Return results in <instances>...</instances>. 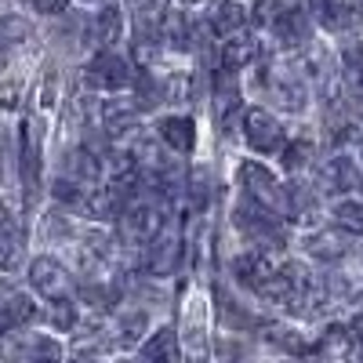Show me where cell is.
Instances as JSON below:
<instances>
[{
  "mask_svg": "<svg viewBox=\"0 0 363 363\" xmlns=\"http://www.w3.org/2000/svg\"><path fill=\"white\" fill-rule=\"evenodd\" d=\"M244 138L258 157H284V149H287L284 124L265 109H247L244 113Z\"/></svg>",
  "mask_w": 363,
  "mask_h": 363,
  "instance_id": "6da1fadb",
  "label": "cell"
},
{
  "mask_svg": "<svg viewBox=\"0 0 363 363\" xmlns=\"http://www.w3.org/2000/svg\"><path fill=\"white\" fill-rule=\"evenodd\" d=\"M29 284H33V291L48 301H62L73 294V277L69 269L58 262V258H37L33 265H29Z\"/></svg>",
  "mask_w": 363,
  "mask_h": 363,
  "instance_id": "7a4b0ae2",
  "label": "cell"
},
{
  "mask_svg": "<svg viewBox=\"0 0 363 363\" xmlns=\"http://www.w3.org/2000/svg\"><path fill=\"white\" fill-rule=\"evenodd\" d=\"M240 178H244L247 196H251V200H258L262 207H269L272 215H280V211H287V207H291V196L284 193V186H280V182L272 178L262 164H244V167H240Z\"/></svg>",
  "mask_w": 363,
  "mask_h": 363,
  "instance_id": "3957f363",
  "label": "cell"
},
{
  "mask_svg": "<svg viewBox=\"0 0 363 363\" xmlns=\"http://www.w3.org/2000/svg\"><path fill=\"white\" fill-rule=\"evenodd\" d=\"M84 77H87V84L95 87V91H124L131 84V66L116 51H99L87 62V73Z\"/></svg>",
  "mask_w": 363,
  "mask_h": 363,
  "instance_id": "277c9868",
  "label": "cell"
},
{
  "mask_svg": "<svg viewBox=\"0 0 363 363\" xmlns=\"http://www.w3.org/2000/svg\"><path fill=\"white\" fill-rule=\"evenodd\" d=\"M128 11H131V22L138 29V40L160 44L164 26L171 18V4H167V0H128Z\"/></svg>",
  "mask_w": 363,
  "mask_h": 363,
  "instance_id": "5b68a950",
  "label": "cell"
},
{
  "mask_svg": "<svg viewBox=\"0 0 363 363\" xmlns=\"http://www.w3.org/2000/svg\"><path fill=\"white\" fill-rule=\"evenodd\" d=\"M247 22V11L244 4H236V0H207V8H203V26L215 33L218 40L240 33Z\"/></svg>",
  "mask_w": 363,
  "mask_h": 363,
  "instance_id": "8992f818",
  "label": "cell"
},
{
  "mask_svg": "<svg viewBox=\"0 0 363 363\" xmlns=\"http://www.w3.org/2000/svg\"><path fill=\"white\" fill-rule=\"evenodd\" d=\"M22 186H26V196L33 200L37 186H40V124L37 120H26L22 124Z\"/></svg>",
  "mask_w": 363,
  "mask_h": 363,
  "instance_id": "52a82bcc",
  "label": "cell"
},
{
  "mask_svg": "<svg viewBox=\"0 0 363 363\" xmlns=\"http://www.w3.org/2000/svg\"><path fill=\"white\" fill-rule=\"evenodd\" d=\"M258 55H262L258 33H233V37H225L222 48H218V62H222V69H233V73H236L240 66L255 62Z\"/></svg>",
  "mask_w": 363,
  "mask_h": 363,
  "instance_id": "ba28073f",
  "label": "cell"
},
{
  "mask_svg": "<svg viewBox=\"0 0 363 363\" xmlns=\"http://www.w3.org/2000/svg\"><path fill=\"white\" fill-rule=\"evenodd\" d=\"M272 29V37H277V44L284 48H298V44H306L309 40V15L301 11V8H284L280 18L269 26Z\"/></svg>",
  "mask_w": 363,
  "mask_h": 363,
  "instance_id": "9c48e42d",
  "label": "cell"
},
{
  "mask_svg": "<svg viewBox=\"0 0 363 363\" xmlns=\"http://www.w3.org/2000/svg\"><path fill=\"white\" fill-rule=\"evenodd\" d=\"M233 272H236V280L244 284V287L258 291L272 277V272H277V262H272L269 255H262V251H251V255H240L233 262Z\"/></svg>",
  "mask_w": 363,
  "mask_h": 363,
  "instance_id": "30bf717a",
  "label": "cell"
},
{
  "mask_svg": "<svg viewBox=\"0 0 363 363\" xmlns=\"http://www.w3.org/2000/svg\"><path fill=\"white\" fill-rule=\"evenodd\" d=\"M26 258V236L11 218H0V269L15 272Z\"/></svg>",
  "mask_w": 363,
  "mask_h": 363,
  "instance_id": "8fae6325",
  "label": "cell"
},
{
  "mask_svg": "<svg viewBox=\"0 0 363 363\" xmlns=\"http://www.w3.org/2000/svg\"><path fill=\"white\" fill-rule=\"evenodd\" d=\"M160 138L167 142V149H174V153H189L193 149V120L189 116H164L160 120Z\"/></svg>",
  "mask_w": 363,
  "mask_h": 363,
  "instance_id": "7c38bea8",
  "label": "cell"
},
{
  "mask_svg": "<svg viewBox=\"0 0 363 363\" xmlns=\"http://www.w3.org/2000/svg\"><path fill=\"white\" fill-rule=\"evenodd\" d=\"M135 363H178V345H174V330H157L142 349H138V359Z\"/></svg>",
  "mask_w": 363,
  "mask_h": 363,
  "instance_id": "4fadbf2b",
  "label": "cell"
},
{
  "mask_svg": "<svg viewBox=\"0 0 363 363\" xmlns=\"http://www.w3.org/2000/svg\"><path fill=\"white\" fill-rule=\"evenodd\" d=\"M215 109H218V124H233V116L240 113V91H236L233 69H222L215 84Z\"/></svg>",
  "mask_w": 363,
  "mask_h": 363,
  "instance_id": "5bb4252c",
  "label": "cell"
},
{
  "mask_svg": "<svg viewBox=\"0 0 363 363\" xmlns=\"http://www.w3.org/2000/svg\"><path fill=\"white\" fill-rule=\"evenodd\" d=\"M37 313V306L29 301L26 294H11L8 301H0V335H8V330H18L22 323H29Z\"/></svg>",
  "mask_w": 363,
  "mask_h": 363,
  "instance_id": "9a60e30c",
  "label": "cell"
},
{
  "mask_svg": "<svg viewBox=\"0 0 363 363\" xmlns=\"http://www.w3.org/2000/svg\"><path fill=\"white\" fill-rule=\"evenodd\" d=\"M323 178H327V186L330 189H338V193H349L356 182H359V171L349 157H335L327 167H323Z\"/></svg>",
  "mask_w": 363,
  "mask_h": 363,
  "instance_id": "2e32d148",
  "label": "cell"
},
{
  "mask_svg": "<svg viewBox=\"0 0 363 363\" xmlns=\"http://www.w3.org/2000/svg\"><path fill=\"white\" fill-rule=\"evenodd\" d=\"M320 22L330 29V33H345V29H352V22H356V11L349 4H338V0H323Z\"/></svg>",
  "mask_w": 363,
  "mask_h": 363,
  "instance_id": "e0dca14e",
  "label": "cell"
},
{
  "mask_svg": "<svg viewBox=\"0 0 363 363\" xmlns=\"http://www.w3.org/2000/svg\"><path fill=\"white\" fill-rule=\"evenodd\" d=\"M265 342H272V345H280L284 352H294V356H301L309 345H306V338L298 335V330H291V327H265Z\"/></svg>",
  "mask_w": 363,
  "mask_h": 363,
  "instance_id": "ac0fdd59",
  "label": "cell"
},
{
  "mask_svg": "<svg viewBox=\"0 0 363 363\" xmlns=\"http://www.w3.org/2000/svg\"><path fill=\"white\" fill-rule=\"evenodd\" d=\"M160 99H164V102H174V106L189 102V99H193V80H189L186 73H171V77L160 84Z\"/></svg>",
  "mask_w": 363,
  "mask_h": 363,
  "instance_id": "d6986e66",
  "label": "cell"
},
{
  "mask_svg": "<svg viewBox=\"0 0 363 363\" xmlns=\"http://www.w3.org/2000/svg\"><path fill=\"white\" fill-rule=\"evenodd\" d=\"M142 330H145V316H142V313H128L124 320H120V327H116V338H113V345H120V349H131V345L142 338Z\"/></svg>",
  "mask_w": 363,
  "mask_h": 363,
  "instance_id": "ffe728a7",
  "label": "cell"
},
{
  "mask_svg": "<svg viewBox=\"0 0 363 363\" xmlns=\"http://www.w3.org/2000/svg\"><path fill=\"white\" fill-rule=\"evenodd\" d=\"M335 222L345 233H363V203L359 200H342L335 207Z\"/></svg>",
  "mask_w": 363,
  "mask_h": 363,
  "instance_id": "44dd1931",
  "label": "cell"
},
{
  "mask_svg": "<svg viewBox=\"0 0 363 363\" xmlns=\"http://www.w3.org/2000/svg\"><path fill=\"white\" fill-rule=\"evenodd\" d=\"M48 320H51V327H58V330H73V327H77V306H73L69 298L48 301Z\"/></svg>",
  "mask_w": 363,
  "mask_h": 363,
  "instance_id": "7402d4cb",
  "label": "cell"
},
{
  "mask_svg": "<svg viewBox=\"0 0 363 363\" xmlns=\"http://www.w3.org/2000/svg\"><path fill=\"white\" fill-rule=\"evenodd\" d=\"M280 11H284V0H258L251 18H255V26H272L280 18Z\"/></svg>",
  "mask_w": 363,
  "mask_h": 363,
  "instance_id": "603a6c76",
  "label": "cell"
},
{
  "mask_svg": "<svg viewBox=\"0 0 363 363\" xmlns=\"http://www.w3.org/2000/svg\"><path fill=\"white\" fill-rule=\"evenodd\" d=\"M116 33H120V11H116V8H106V11L99 15V40H102V44H113Z\"/></svg>",
  "mask_w": 363,
  "mask_h": 363,
  "instance_id": "cb8c5ba5",
  "label": "cell"
},
{
  "mask_svg": "<svg viewBox=\"0 0 363 363\" xmlns=\"http://www.w3.org/2000/svg\"><path fill=\"white\" fill-rule=\"evenodd\" d=\"M342 58H345V69H349L352 77H363V40H359V44H349Z\"/></svg>",
  "mask_w": 363,
  "mask_h": 363,
  "instance_id": "d4e9b609",
  "label": "cell"
},
{
  "mask_svg": "<svg viewBox=\"0 0 363 363\" xmlns=\"http://www.w3.org/2000/svg\"><path fill=\"white\" fill-rule=\"evenodd\" d=\"M26 8H33L37 15H62L66 11V0H22Z\"/></svg>",
  "mask_w": 363,
  "mask_h": 363,
  "instance_id": "484cf974",
  "label": "cell"
},
{
  "mask_svg": "<svg viewBox=\"0 0 363 363\" xmlns=\"http://www.w3.org/2000/svg\"><path fill=\"white\" fill-rule=\"evenodd\" d=\"M349 335H352V342H356V345H363V316H356V320H352Z\"/></svg>",
  "mask_w": 363,
  "mask_h": 363,
  "instance_id": "4316f807",
  "label": "cell"
},
{
  "mask_svg": "<svg viewBox=\"0 0 363 363\" xmlns=\"http://www.w3.org/2000/svg\"><path fill=\"white\" fill-rule=\"evenodd\" d=\"M73 363H102V359H95V356H87V352H84V356H77Z\"/></svg>",
  "mask_w": 363,
  "mask_h": 363,
  "instance_id": "83f0119b",
  "label": "cell"
},
{
  "mask_svg": "<svg viewBox=\"0 0 363 363\" xmlns=\"http://www.w3.org/2000/svg\"><path fill=\"white\" fill-rule=\"evenodd\" d=\"M8 66V51H4V40H0V69Z\"/></svg>",
  "mask_w": 363,
  "mask_h": 363,
  "instance_id": "f1b7e54d",
  "label": "cell"
},
{
  "mask_svg": "<svg viewBox=\"0 0 363 363\" xmlns=\"http://www.w3.org/2000/svg\"><path fill=\"white\" fill-rule=\"evenodd\" d=\"M33 363H62V356H44V359H33Z\"/></svg>",
  "mask_w": 363,
  "mask_h": 363,
  "instance_id": "f546056e",
  "label": "cell"
},
{
  "mask_svg": "<svg viewBox=\"0 0 363 363\" xmlns=\"http://www.w3.org/2000/svg\"><path fill=\"white\" fill-rule=\"evenodd\" d=\"M87 4H106V0H87Z\"/></svg>",
  "mask_w": 363,
  "mask_h": 363,
  "instance_id": "4dcf8cb0",
  "label": "cell"
},
{
  "mask_svg": "<svg viewBox=\"0 0 363 363\" xmlns=\"http://www.w3.org/2000/svg\"><path fill=\"white\" fill-rule=\"evenodd\" d=\"M186 4H193V0H186Z\"/></svg>",
  "mask_w": 363,
  "mask_h": 363,
  "instance_id": "1f68e13d",
  "label": "cell"
},
{
  "mask_svg": "<svg viewBox=\"0 0 363 363\" xmlns=\"http://www.w3.org/2000/svg\"><path fill=\"white\" fill-rule=\"evenodd\" d=\"M359 4H363V0H359Z\"/></svg>",
  "mask_w": 363,
  "mask_h": 363,
  "instance_id": "d6a6232c",
  "label": "cell"
}]
</instances>
